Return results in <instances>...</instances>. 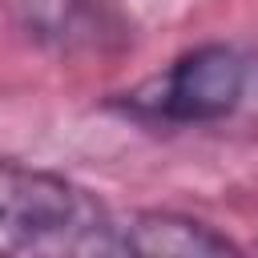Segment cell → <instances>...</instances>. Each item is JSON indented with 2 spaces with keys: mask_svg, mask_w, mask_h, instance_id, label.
<instances>
[{
  "mask_svg": "<svg viewBox=\"0 0 258 258\" xmlns=\"http://www.w3.org/2000/svg\"><path fill=\"white\" fill-rule=\"evenodd\" d=\"M250 93V60L234 44H198L161 77L129 93V109L161 125H214L242 109Z\"/></svg>",
  "mask_w": 258,
  "mask_h": 258,
  "instance_id": "cell-2",
  "label": "cell"
},
{
  "mask_svg": "<svg viewBox=\"0 0 258 258\" xmlns=\"http://www.w3.org/2000/svg\"><path fill=\"white\" fill-rule=\"evenodd\" d=\"M121 246L125 254H145V258H226L238 254V246L218 234L214 226L177 214V210H141L121 226Z\"/></svg>",
  "mask_w": 258,
  "mask_h": 258,
  "instance_id": "cell-4",
  "label": "cell"
},
{
  "mask_svg": "<svg viewBox=\"0 0 258 258\" xmlns=\"http://www.w3.org/2000/svg\"><path fill=\"white\" fill-rule=\"evenodd\" d=\"M0 254H125L109 210L60 173L0 161Z\"/></svg>",
  "mask_w": 258,
  "mask_h": 258,
  "instance_id": "cell-1",
  "label": "cell"
},
{
  "mask_svg": "<svg viewBox=\"0 0 258 258\" xmlns=\"http://www.w3.org/2000/svg\"><path fill=\"white\" fill-rule=\"evenodd\" d=\"M24 36L48 48H101L105 36H121L109 0H4Z\"/></svg>",
  "mask_w": 258,
  "mask_h": 258,
  "instance_id": "cell-3",
  "label": "cell"
}]
</instances>
